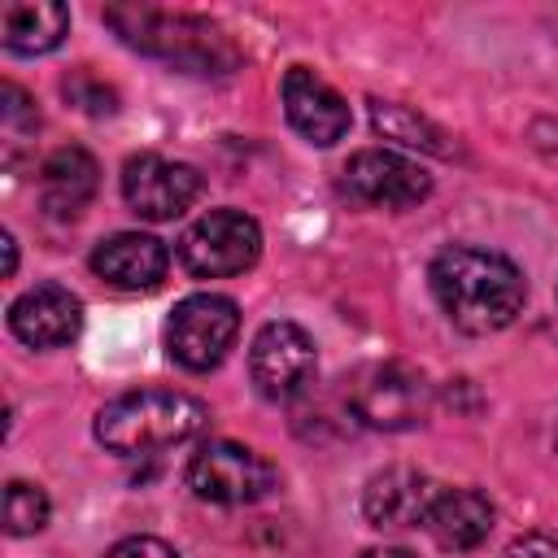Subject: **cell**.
I'll list each match as a JSON object with an SVG mask.
<instances>
[{
  "label": "cell",
  "instance_id": "5b68a950",
  "mask_svg": "<svg viewBox=\"0 0 558 558\" xmlns=\"http://www.w3.org/2000/svg\"><path fill=\"white\" fill-rule=\"evenodd\" d=\"M240 336V305L222 292H192L166 318V353L183 371H214Z\"/></svg>",
  "mask_w": 558,
  "mask_h": 558
},
{
  "label": "cell",
  "instance_id": "cb8c5ba5",
  "mask_svg": "<svg viewBox=\"0 0 558 558\" xmlns=\"http://www.w3.org/2000/svg\"><path fill=\"white\" fill-rule=\"evenodd\" d=\"M357 558H414V554L401 549V545H375V549H362Z\"/></svg>",
  "mask_w": 558,
  "mask_h": 558
},
{
  "label": "cell",
  "instance_id": "5bb4252c",
  "mask_svg": "<svg viewBox=\"0 0 558 558\" xmlns=\"http://www.w3.org/2000/svg\"><path fill=\"white\" fill-rule=\"evenodd\" d=\"M92 270L122 288V292H148L166 279L170 270V248L157 240V235H144V231H118L109 240H100L92 248Z\"/></svg>",
  "mask_w": 558,
  "mask_h": 558
},
{
  "label": "cell",
  "instance_id": "9a60e30c",
  "mask_svg": "<svg viewBox=\"0 0 558 558\" xmlns=\"http://www.w3.org/2000/svg\"><path fill=\"white\" fill-rule=\"evenodd\" d=\"M493 519H497V510L480 488H440L423 514V532L440 549L466 554L493 532Z\"/></svg>",
  "mask_w": 558,
  "mask_h": 558
},
{
  "label": "cell",
  "instance_id": "6da1fadb",
  "mask_svg": "<svg viewBox=\"0 0 558 558\" xmlns=\"http://www.w3.org/2000/svg\"><path fill=\"white\" fill-rule=\"evenodd\" d=\"M427 283L445 318L466 336H488L510 327L527 301L523 270L510 257L475 244L440 248L427 266Z\"/></svg>",
  "mask_w": 558,
  "mask_h": 558
},
{
  "label": "cell",
  "instance_id": "4fadbf2b",
  "mask_svg": "<svg viewBox=\"0 0 558 558\" xmlns=\"http://www.w3.org/2000/svg\"><path fill=\"white\" fill-rule=\"evenodd\" d=\"M440 484L414 466H384L362 488V514L371 527H423V514Z\"/></svg>",
  "mask_w": 558,
  "mask_h": 558
},
{
  "label": "cell",
  "instance_id": "ffe728a7",
  "mask_svg": "<svg viewBox=\"0 0 558 558\" xmlns=\"http://www.w3.org/2000/svg\"><path fill=\"white\" fill-rule=\"evenodd\" d=\"M65 96L78 105V109H87V113H113L118 109V96H113V87H105V83H96L92 74H74V78H65Z\"/></svg>",
  "mask_w": 558,
  "mask_h": 558
},
{
  "label": "cell",
  "instance_id": "52a82bcc",
  "mask_svg": "<svg viewBox=\"0 0 558 558\" xmlns=\"http://www.w3.org/2000/svg\"><path fill=\"white\" fill-rule=\"evenodd\" d=\"M349 405L353 414L366 423V427H379V432H405V427H418L427 418V405H432V388L427 379L405 366V362H375L357 375L353 392H349Z\"/></svg>",
  "mask_w": 558,
  "mask_h": 558
},
{
  "label": "cell",
  "instance_id": "d6986e66",
  "mask_svg": "<svg viewBox=\"0 0 558 558\" xmlns=\"http://www.w3.org/2000/svg\"><path fill=\"white\" fill-rule=\"evenodd\" d=\"M52 506H48V493L39 484H26V480H9L4 488V532L9 536H31L48 523Z\"/></svg>",
  "mask_w": 558,
  "mask_h": 558
},
{
  "label": "cell",
  "instance_id": "277c9868",
  "mask_svg": "<svg viewBox=\"0 0 558 558\" xmlns=\"http://www.w3.org/2000/svg\"><path fill=\"white\" fill-rule=\"evenodd\" d=\"M262 257V227L244 209H205L179 235V262L192 279H231Z\"/></svg>",
  "mask_w": 558,
  "mask_h": 558
},
{
  "label": "cell",
  "instance_id": "44dd1931",
  "mask_svg": "<svg viewBox=\"0 0 558 558\" xmlns=\"http://www.w3.org/2000/svg\"><path fill=\"white\" fill-rule=\"evenodd\" d=\"M0 100H4L0 113H4V126H9V131H17V126H35V122H39L35 105L26 100V92H22L17 83H4V87H0Z\"/></svg>",
  "mask_w": 558,
  "mask_h": 558
},
{
  "label": "cell",
  "instance_id": "d4e9b609",
  "mask_svg": "<svg viewBox=\"0 0 558 558\" xmlns=\"http://www.w3.org/2000/svg\"><path fill=\"white\" fill-rule=\"evenodd\" d=\"M0 244H4V275H13V270H17V244H13V235H9V231H4V240H0Z\"/></svg>",
  "mask_w": 558,
  "mask_h": 558
},
{
  "label": "cell",
  "instance_id": "9c48e42d",
  "mask_svg": "<svg viewBox=\"0 0 558 558\" xmlns=\"http://www.w3.org/2000/svg\"><path fill=\"white\" fill-rule=\"evenodd\" d=\"M314 366H318V353H314V340L305 327H296L288 318L257 327V336L248 344V375L262 397L288 401V397L305 392V384L314 379Z\"/></svg>",
  "mask_w": 558,
  "mask_h": 558
},
{
  "label": "cell",
  "instance_id": "e0dca14e",
  "mask_svg": "<svg viewBox=\"0 0 558 558\" xmlns=\"http://www.w3.org/2000/svg\"><path fill=\"white\" fill-rule=\"evenodd\" d=\"M100 166L87 148H57L39 170V196L52 218H78L83 205L96 196Z\"/></svg>",
  "mask_w": 558,
  "mask_h": 558
},
{
  "label": "cell",
  "instance_id": "2e32d148",
  "mask_svg": "<svg viewBox=\"0 0 558 558\" xmlns=\"http://www.w3.org/2000/svg\"><path fill=\"white\" fill-rule=\"evenodd\" d=\"M70 31V9L52 0H9L0 9V44L13 57L52 52Z\"/></svg>",
  "mask_w": 558,
  "mask_h": 558
},
{
  "label": "cell",
  "instance_id": "7a4b0ae2",
  "mask_svg": "<svg viewBox=\"0 0 558 558\" xmlns=\"http://www.w3.org/2000/svg\"><path fill=\"white\" fill-rule=\"evenodd\" d=\"M209 427V405L179 388H135L100 405L96 414V440L109 453H157L170 445H183Z\"/></svg>",
  "mask_w": 558,
  "mask_h": 558
},
{
  "label": "cell",
  "instance_id": "ac0fdd59",
  "mask_svg": "<svg viewBox=\"0 0 558 558\" xmlns=\"http://www.w3.org/2000/svg\"><path fill=\"white\" fill-rule=\"evenodd\" d=\"M371 122H375V131L384 140H397L405 148H423V153H436V157L453 153L449 135L432 118H423V113H414V109H405L397 100H371Z\"/></svg>",
  "mask_w": 558,
  "mask_h": 558
},
{
  "label": "cell",
  "instance_id": "7402d4cb",
  "mask_svg": "<svg viewBox=\"0 0 558 558\" xmlns=\"http://www.w3.org/2000/svg\"><path fill=\"white\" fill-rule=\"evenodd\" d=\"M510 558H558V532H523L506 549Z\"/></svg>",
  "mask_w": 558,
  "mask_h": 558
},
{
  "label": "cell",
  "instance_id": "30bf717a",
  "mask_svg": "<svg viewBox=\"0 0 558 558\" xmlns=\"http://www.w3.org/2000/svg\"><path fill=\"white\" fill-rule=\"evenodd\" d=\"M344 192L375 209H414L432 196V174L388 148H362L344 161Z\"/></svg>",
  "mask_w": 558,
  "mask_h": 558
},
{
  "label": "cell",
  "instance_id": "8992f818",
  "mask_svg": "<svg viewBox=\"0 0 558 558\" xmlns=\"http://www.w3.org/2000/svg\"><path fill=\"white\" fill-rule=\"evenodd\" d=\"M187 488L214 506H253L279 488V471L235 440H205L187 458Z\"/></svg>",
  "mask_w": 558,
  "mask_h": 558
},
{
  "label": "cell",
  "instance_id": "ba28073f",
  "mask_svg": "<svg viewBox=\"0 0 558 558\" xmlns=\"http://www.w3.org/2000/svg\"><path fill=\"white\" fill-rule=\"evenodd\" d=\"M201 170L187 161H170L161 153H135L122 166V201L131 205V214L148 218V222H170L179 214L192 209V201L201 196Z\"/></svg>",
  "mask_w": 558,
  "mask_h": 558
},
{
  "label": "cell",
  "instance_id": "3957f363",
  "mask_svg": "<svg viewBox=\"0 0 558 558\" xmlns=\"http://www.w3.org/2000/svg\"><path fill=\"white\" fill-rule=\"evenodd\" d=\"M105 22L131 48H140L148 57H161L170 65L201 70V74H227V65H235V48L205 17L144 9V4H113V9H105Z\"/></svg>",
  "mask_w": 558,
  "mask_h": 558
},
{
  "label": "cell",
  "instance_id": "7c38bea8",
  "mask_svg": "<svg viewBox=\"0 0 558 558\" xmlns=\"http://www.w3.org/2000/svg\"><path fill=\"white\" fill-rule=\"evenodd\" d=\"M83 327V301L61 283H35L9 305V331L31 349H61Z\"/></svg>",
  "mask_w": 558,
  "mask_h": 558
},
{
  "label": "cell",
  "instance_id": "8fae6325",
  "mask_svg": "<svg viewBox=\"0 0 558 558\" xmlns=\"http://www.w3.org/2000/svg\"><path fill=\"white\" fill-rule=\"evenodd\" d=\"M279 96H283V118L301 140H310L318 148H331L336 140L349 135L353 113H349L344 96L327 78H318L314 70L292 65L279 83Z\"/></svg>",
  "mask_w": 558,
  "mask_h": 558
},
{
  "label": "cell",
  "instance_id": "603a6c76",
  "mask_svg": "<svg viewBox=\"0 0 558 558\" xmlns=\"http://www.w3.org/2000/svg\"><path fill=\"white\" fill-rule=\"evenodd\" d=\"M105 558H179L166 541H157V536H126V541H118Z\"/></svg>",
  "mask_w": 558,
  "mask_h": 558
}]
</instances>
